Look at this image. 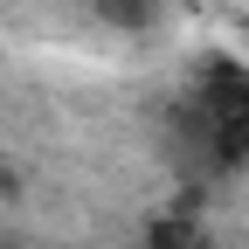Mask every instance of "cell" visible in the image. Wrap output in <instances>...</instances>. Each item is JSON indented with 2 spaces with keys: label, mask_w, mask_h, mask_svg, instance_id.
I'll use <instances>...</instances> for the list:
<instances>
[{
  "label": "cell",
  "mask_w": 249,
  "mask_h": 249,
  "mask_svg": "<svg viewBox=\"0 0 249 249\" xmlns=\"http://www.w3.org/2000/svg\"><path fill=\"white\" fill-rule=\"evenodd\" d=\"M152 7L160 0H97V14L118 21V28H152Z\"/></svg>",
  "instance_id": "obj_2"
},
{
  "label": "cell",
  "mask_w": 249,
  "mask_h": 249,
  "mask_svg": "<svg viewBox=\"0 0 249 249\" xmlns=\"http://www.w3.org/2000/svg\"><path fill=\"white\" fill-rule=\"evenodd\" d=\"M145 242H152V249H201V229L187 222V214H166V222H152Z\"/></svg>",
  "instance_id": "obj_1"
},
{
  "label": "cell",
  "mask_w": 249,
  "mask_h": 249,
  "mask_svg": "<svg viewBox=\"0 0 249 249\" xmlns=\"http://www.w3.org/2000/svg\"><path fill=\"white\" fill-rule=\"evenodd\" d=\"M0 194H7V201L21 194V173H14V166H0Z\"/></svg>",
  "instance_id": "obj_3"
}]
</instances>
